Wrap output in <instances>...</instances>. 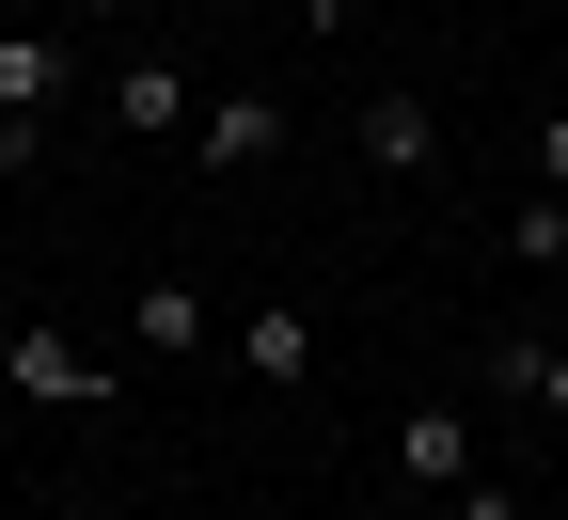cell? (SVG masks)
<instances>
[{
  "label": "cell",
  "mask_w": 568,
  "mask_h": 520,
  "mask_svg": "<svg viewBox=\"0 0 568 520\" xmlns=\"http://www.w3.org/2000/svg\"><path fill=\"white\" fill-rule=\"evenodd\" d=\"M0 395H32V410H95V347L80 332H48V316H0Z\"/></svg>",
  "instance_id": "6da1fadb"
},
{
  "label": "cell",
  "mask_w": 568,
  "mask_h": 520,
  "mask_svg": "<svg viewBox=\"0 0 568 520\" xmlns=\"http://www.w3.org/2000/svg\"><path fill=\"white\" fill-rule=\"evenodd\" d=\"M474 473H489V458H474V410H458V395H410V410H395V489L458 504Z\"/></svg>",
  "instance_id": "7a4b0ae2"
},
{
  "label": "cell",
  "mask_w": 568,
  "mask_h": 520,
  "mask_svg": "<svg viewBox=\"0 0 568 520\" xmlns=\"http://www.w3.org/2000/svg\"><path fill=\"white\" fill-rule=\"evenodd\" d=\"M95 111H111V142H190V126H205V95H190V63H174V48H126Z\"/></svg>",
  "instance_id": "3957f363"
},
{
  "label": "cell",
  "mask_w": 568,
  "mask_h": 520,
  "mask_svg": "<svg viewBox=\"0 0 568 520\" xmlns=\"http://www.w3.org/2000/svg\"><path fill=\"white\" fill-rule=\"evenodd\" d=\"M63 95H80V48H63L48 17L0 32V126H63Z\"/></svg>",
  "instance_id": "277c9868"
},
{
  "label": "cell",
  "mask_w": 568,
  "mask_h": 520,
  "mask_svg": "<svg viewBox=\"0 0 568 520\" xmlns=\"http://www.w3.org/2000/svg\"><path fill=\"white\" fill-rule=\"evenodd\" d=\"M126 363H205V284L190 268H142L126 284Z\"/></svg>",
  "instance_id": "5b68a950"
},
{
  "label": "cell",
  "mask_w": 568,
  "mask_h": 520,
  "mask_svg": "<svg viewBox=\"0 0 568 520\" xmlns=\"http://www.w3.org/2000/svg\"><path fill=\"white\" fill-rule=\"evenodd\" d=\"M190 159H205V174H268V159H284V95H253V80H237V95H205Z\"/></svg>",
  "instance_id": "8992f818"
},
{
  "label": "cell",
  "mask_w": 568,
  "mask_h": 520,
  "mask_svg": "<svg viewBox=\"0 0 568 520\" xmlns=\"http://www.w3.org/2000/svg\"><path fill=\"white\" fill-rule=\"evenodd\" d=\"M237 379H253V395H301V379H316V300H253V316H237Z\"/></svg>",
  "instance_id": "52a82bcc"
},
{
  "label": "cell",
  "mask_w": 568,
  "mask_h": 520,
  "mask_svg": "<svg viewBox=\"0 0 568 520\" xmlns=\"http://www.w3.org/2000/svg\"><path fill=\"white\" fill-rule=\"evenodd\" d=\"M474 395H506V410L568 426V347H537V332H489V347H474Z\"/></svg>",
  "instance_id": "ba28073f"
},
{
  "label": "cell",
  "mask_w": 568,
  "mask_h": 520,
  "mask_svg": "<svg viewBox=\"0 0 568 520\" xmlns=\"http://www.w3.org/2000/svg\"><path fill=\"white\" fill-rule=\"evenodd\" d=\"M347 142H364V174H443V111H426V95H364V126H347Z\"/></svg>",
  "instance_id": "9c48e42d"
},
{
  "label": "cell",
  "mask_w": 568,
  "mask_h": 520,
  "mask_svg": "<svg viewBox=\"0 0 568 520\" xmlns=\"http://www.w3.org/2000/svg\"><path fill=\"white\" fill-rule=\"evenodd\" d=\"M506 253H521V268H568V190H521V205H506Z\"/></svg>",
  "instance_id": "30bf717a"
},
{
  "label": "cell",
  "mask_w": 568,
  "mask_h": 520,
  "mask_svg": "<svg viewBox=\"0 0 568 520\" xmlns=\"http://www.w3.org/2000/svg\"><path fill=\"white\" fill-rule=\"evenodd\" d=\"M521 190H568V111H537V126H521Z\"/></svg>",
  "instance_id": "8fae6325"
},
{
  "label": "cell",
  "mask_w": 568,
  "mask_h": 520,
  "mask_svg": "<svg viewBox=\"0 0 568 520\" xmlns=\"http://www.w3.org/2000/svg\"><path fill=\"white\" fill-rule=\"evenodd\" d=\"M458 520H537V504H521L506 473H474V489H458Z\"/></svg>",
  "instance_id": "7c38bea8"
},
{
  "label": "cell",
  "mask_w": 568,
  "mask_h": 520,
  "mask_svg": "<svg viewBox=\"0 0 568 520\" xmlns=\"http://www.w3.org/2000/svg\"><path fill=\"white\" fill-rule=\"evenodd\" d=\"M32 159H48V126H0V190H17V174H32Z\"/></svg>",
  "instance_id": "4fadbf2b"
},
{
  "label": "cell",
  "mask_w": 568,
  "mask_h": 520,
  "mask_svg": "<svg viewBox=\"0 0 568 520\" xmlns=\"http://www.w3.org/2000/svg\"><path fill=\"white\" fill-rule=\"evenodd\" d=\"M48 17H126V0H48Z\"/></svg>",
  "instance_id": "5bb4252c"
},
{
  "label": "cell",
  "mask_w": 568,
  "mask_h": 520,
  "mask_svg": "<svg viewBox=\"0 0 568 520\" xmlns=\"http://www.w3.org/2000/svg\"><path fill=\"white\" fill-rule=\"evenodd\" d=\"M48 520H95V504H48Z\"/></svg>",
  "instance_id": "9a60e30c"
},
{
  "label": "cell",
  "mask_w": 568,
  "mask_h": 520,
  "mask_svg": "<svg viewBox=\"0 0 568 520\" xmlns=\"http://www.w3.org/2000/svg\"><path fill=\"white\" fill-rule=\"evenodd\" d=\"M222 17H253V0H222Z\"/></svg>",
  "instance_id": "2e32d148"
}]
</instances>
